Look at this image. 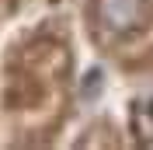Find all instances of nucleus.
Listing matches in <instances>:
<instances>
[{
	"label": "nucleus",
	"mask_w": 153,
	"mask_h": 150,
	"mask_svg": "<svg viewBox=\"0 0 153 150\" xmlns=\"http://www.w3.org/2000/svg\"><path fill=\"white\" fill-rule=\"evenodd\" d=\"M101 18L111 28H129L139 18V0H101Z\"/></svg>",
	"instance_id": "nucleus-1"
}]
</instances>
